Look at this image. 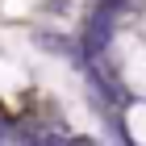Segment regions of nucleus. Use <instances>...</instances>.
Returning <instances> with one entry per match:
<instances>
[{"instance_id":"obj_1","label":"nucleus","mask_w":146,"mask_h":146,"mask_svg":"<svg viewBox=\"0 0 146 146\" xmlns=\"http://www.w3.org/2000/svg\"><path fill=\"white\" fill-rule=\"evenodd\" d=\"M113 42V13H92L88 25H84V34H79V46H84V63H92V58H100L104 50H109Z\"/></svg>"},{"instance_id":"obj_2","label":"nucleus","mask_w":146,"mask_h":146,"mask_svg":"<svg viewBox=\"0 0 146 146\" xmlns=\"http://www.w3.org/2000/svg\"><path fill=\"white\" fill-rule=\"evenodd\" d=\"M67 146H96V142H88V138H67Z\"/></svg>"}]
</instances>
